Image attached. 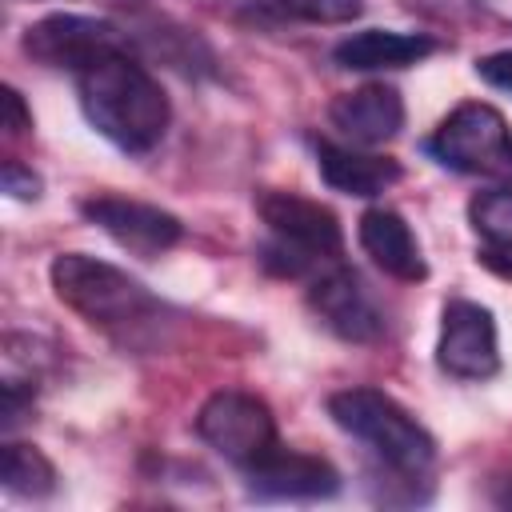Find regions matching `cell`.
<instances>
[{
    "label": "cell",
    "instance_id": "cell-1",
    "mask_svg": "<svg viewBox=\"0 0 512 512\" xmlns=\"http://www.w3.org/2000/svg\"><path fill=\"white\" fill-rule=\"evenodd\" d=\"M76 100L84 120L128 156H148L172 124L168 92L132 52H112L76 72Z\"/></svg>",
    "mask_w": 512,
    "mask_h": 512
},
{
    "label": "cell",
    "instance_id": "cell-2",
    "mask_svg": "<svg viewBox=\"0 0 512 512\" xmlns=\"http://www.w3.org/2000/svg\"><path fill=\"white\" fill-rule=\"evenodd\" d=\"M48 280L64 308H72L80 320L108 332L112 340L140 348L160 336V324H164L160 296H152L124 268L88 252H60L48 264Z\"/></svg>",
    "mask_w": 512,
    "mask_h": 512
},
{
    "label": "cell",
    "instance_id": "cell-3",
    "mask_svg": "<svg viewBox=\"0 0 512 512\" xmlns=\"http://www.w3.org/2000/svg\"><path fill=\"white\" fill-rule=\"evenodd\" d=\"M328 416L340 432H348L352 440H360L380 472H392L396 484L416 488L420 480H428L432 464H436V440L432 432L388 392L380 388H340L328 396Z\"/></svg>",
    "mask_w": 512,
    "mask_h": 512
},
{
    "label": "cell",
    "instance_id": "cell-4",
    "mask_svg": "<svg viewBox=\"0 0 512 512\" xmlns=\"http://www.w3.org/2000/svg\"><path fill=\"white\" fill-rule=\"evenodd\" d=\"M256 212L268 228V240L260 244V264L272 276H316L328 264L344 256V228L332 208L320 200H308L300 192L268 188L256 196Z\"/></svg>",
    "mask_w": 512,
    "mask_h": 512
},
{
    "label": "cell",
    "instance_id": "cell-5",
    "mask_svg": "<svg viewBox=\"0 0 512 512\" xmlns=\"http://www.w3.org/2000/svg\"><path fill=\"white\" fill-rule=\"evenodd\" d=\"M196 436L240 472L264 460L280 444L272 408L240 388H220L196 408Z\"/></svg>",
    "mask_w": 512,
    "mask_h": 512
},
{
    "label": "cell",
    "instance_id": "cell-6",
    "mask_svg": "<svg viewBox=\"0 0 512 512\" xmlns=\"http://www.w3.org/2000/svg\"><path fill=\"white\" fill-rule=\"evenodd\" d=\"M24 52L44 64V68H68L84 72L88 64L128 52V32H120L104 16H84V12H48L36 24L24 28Z\"/></svg>",
    "mask_w": 512,
    "mask_h": 512
},
{
    "label": "cell",
    "instance_id": "cell-7",
    "mask_svg": "<svg viewBox=\"0 0 512 512\" xmlns=\"http://www.w3.org/2000/svg\"><path fill=\"white\" fill-rule=\"evenodd\" d=\"M424 152L452 172H488L508 160V120L484 100H464L436 124Z\"/></svg>",
    "mask_w": 512,
    "mask_h": 512
},
{
    "label": "cell",
    "instance_id": "cell-8",
    "mask_svg": "<svg viewBox=\"0 0 512 512\" xmlns=\"http://www.w3.org/2000/svg\"><path fill=\"white\" fill-rule=\"evenodd\" d=\"M436 364L452 380H488L500 372V340L496 320L476 300H448L440 312Z\"/></svg>",
    "mask_w": 512,
    "mask_h": 512
},
{
    "label": "cell",
    "instance_id": "cell-9",
    "mask_svg": "<svg viewBox=\"0 0 512 512\" xmlns=\"http://www.w3.org/2000/svg\"><path fill=\"white\" fill-rule=\"evenodd\" d=\"M308 308L332 336H340L348 344H372L384 336V312H380L376 296L368 292L360 272L340 260L312 276Z\"/></svg>",
    "mask_w": 512,
    "mask_h": 512
},
{
    "label": "cell",
    "instance_id": "cell-10",
    "mask_svg": "<svg viewBox=\"0 0 512 512\" xmlns=\"http://www.w3.org/2000/svg\"><path fill=\"white\" fill-rule=\"evenodd\" d=\"M80 216L88 224H96L104 236H112L120 248H128L132 256H144V260L176 248L184 236V224L172 212H164L160 204L128 200V196H112V192L80 200Z\"/></svg>",
    "mask_w": 512,
    "mask_h": 512
},
{
    "label": "cell",
    "instance_id": "cell-11",
    "mask_svg": "<svg viewBox=\"0 0 512 512\" xmlns=\"http://www.w3.org/2000/svg\"><path fill=\"white\" fill-rule=\"evenodd\" d=\"M244 488L256 500H324L340 492V472L324 456L276 444L264 460L244 468Z\"/></svg>",
    "mask_w": 512,
    "mask_h": 512
},
{
    "label": "cell",
    "instance_id": "cell-12",
    "mask_svg": "<svg viewBox=\"0 0 512 512\" xmlns=\"http://www.w3.org/2000/svg\"><path fill=\"white\" fill-rule=\"evenodd\" d=\"M328 120L348 144L376 148L404 128V100L392 84H364V88L340 92L328 104Z\"/></svg>",
    "mask_w": 512,
    "mask_h": 512
},
{
    "label": "cell",
    "instance_id": "cell-13",
    "mask_svg": "<svg viewBox=\"0 0 512 512\" xmlns=\"http://www.w3.org/2000/svg\"><path fill=\"white\" fill-rule=\"evenodd\" d=\"M316 168H320V180L332 188V192H344V196H360V200H372L380 192H388L404 168L396 156H380V152H360V144H336V140H316Z\"/></svg>",
    "mask_w": 512,
    "mask_h": 512
},
{
    "label": "cell",
    "instance_id": "cell-14",
    "mask_svg": "<svg viewBox=\"0 0 512 512\" xmlns=\"http://www.w3.org/2000/svg\"><path fill=\"white\" fill-rule=\"evenodd\" d=\"M356 236H360V248L364 256H372V264L380 272H388L392 280H404V284H416L428 276V264H424V252L408 228V220L396 212V208H368L356 224Z\"/></svg>",
    "mask_w": 512,
    "mask_h": 512
},
{
    "label": "cell",
    "instance_id": "cell-15",
    "mask_svg": "<svg viewBox=\"0 0 512 512\" xmlns=\"http://www.w3.org/2000/svg\"><path fill=\"white\" fill-rule=\"evenodd\" d=\"M436 52V40L428 32H396V28H364L344 36L332 48V60L348 72H388L420 64Z\"/></svg>",
    "mask_w": 512,
    "mask_h": 512
},
{
    "label": "cell",
    "instance_id": "cell-16",
    "mask_svg": "<svg viewBox=\"0 0 512 512\" xmlns=\"http://www.w3.org/2000/svg\"><path fill=\"white\" fill-rule=\"evenodd\" d=\"M56 464L36 448V444H20V440H8L0 448V484L4 492L12 496H24V500H44L56 492Z\"/></svg>",
    "mask_w": 512,
    "mask_h": 512
},
{
    "label": "cell",
    "instance_id": "cell-17",
    "mask_svg": "<svg viewBox=\"0 0 512 512\" xmlns=\"http://www.w3.org/2000/svg\"><path fill=\"white\" fill-rule=\"evenodd\" d=\"M468 224L484 248L512 252V188H484L468 200Z\"/></svg>",
    "mask_w": 512,
    "mask_h": 512
},
{
    "label": "cell",
    "instance_id": "cell-18",
    "mask_svg": "<svg viewBox=\"0 0 512 512\" xmlns=\"http://www.w3.org/2000/svg\"><path fill=\"white\" fill-rule=\"evenodd\" d=\"M272 8L304 24H352L364 12V0H272Z\"/></svg>",
    "mask_w": 512,
    "mask_h": 512
},
{
    "label": "cell",
    "instance_id": "cell-19",
    "mask_svg": "<svg viewBox=\"0 0 512 512\" xmlns=\"http://www.w3.org/2000/svg\"><path fill=\"white\" fill-rule=\"evenodd\" d=\"M32 396H36V380H16V376H8L4 380V388H0V424H4V432H12L20 420H24V412L32 408Z\"/></svg>",
    "mask_w": 512,
    "mask_h": 512
},
{
    "label": "cell",
    "instance_id": "cell-20",
    "mask_svg": "<svg viewBox=\"0 0 512 512\" xmlns=\"http://www.w3.org/2000/svg\"><path fill=\"white\" fill-rule=\"evenodd\" d=\"M0 188L12 196V200H36L40 196V188H44V180L28 168V164H20V160H4L0 164Z\"/></svg>",
    "mask_w": 512,
    "mask_h": 512
},
{
    "label": "cell",
    "instance_id": "cell-21",
    "mask_svg": "<svg viewBox=\"0 0 512 512\" xmlns=\"http://www.w3.org/2000/svg\"><path fill=\"white\" fill-rule=\"evenodd\" d=\"M0 128H4V136H24L32 128V112L12 84L0 88Z\"/></svg>",
    "mask_w": 512,
    "mask_h": 512
},
{
    "label": "cell",
    "instance_id": "cell-22",
    "mask_svg": "<svg viewBox=\"0 0 512 512\" xmlns=\"http://www.w3.org/2000/svg\"><path fill=\"white\" fill-rule=\"evenodd\" d=\"M476 76L500 92L512 96V48H500V52H488L476 60Z\"/></svg>",
    "mask_w": 512,
    "mask_h": 512
},
{
    "label": "cell",
    "instance_id": "cell-23",
    "mask_svg": "<svg viewBox=\"0 0 512 512\" xmlns=\"http://www.w3.org/2000/svg\"><path fill=\"white\" fill-rule=\"evenodd\" d=\"M480 260H484L492 272H500V276H512V252H500V248H484V252H480Z\"/></svg>",
    "mask_w": 512,
    "mask_h": 512
},
{
    "label": "cell",
    "instance_id": "cell-24",
    "mask_svg": "<svg viewBox=\"0 0 512 512\" xmlns=\"http://www.w3.org/2000/svg\"><path fill=\"white\" fill-rule=\"evenodd\" d=\"M508 160H512V132H508Z\"/></svg>",
    "mask_w": 512,
    "mask_h": 512
}]
</instances>
